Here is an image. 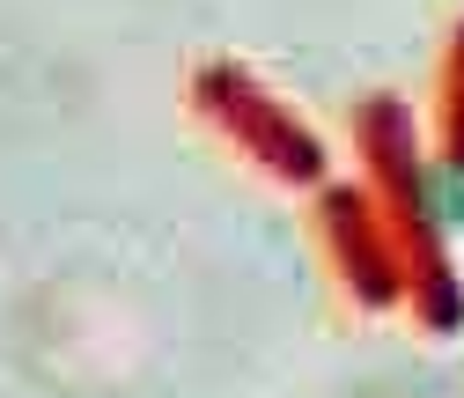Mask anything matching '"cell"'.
<instances>
[{
  "label": "cell",
  "instance_id": "obj_1",
  "mask_svg": "<svg viewBox=\"0 0 464 398\" xmlns=\"http://www.w3.org/2000/svg\"><path fill=\"white\" fill-rule=\"evenodd\" d=\"M428 214L442 221V229H464V170L457 162L428 170Z\"/></svg>",
  "mask_w": 464,
  "mask_h": 398
}]
</instances>
